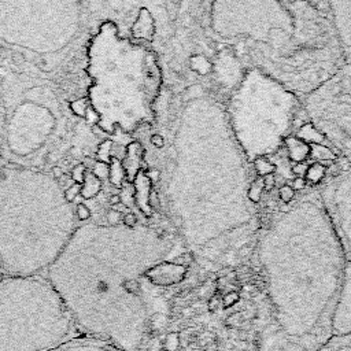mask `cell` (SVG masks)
<instances>
[{
    "instance_id": "obj_29",
    "label": "cell",
    "mask_w": 351,
    "mask_h": 351,
    "mask_svg": "<svg viewBox=\"0 0 351 351\" xmlns=\"http://www.w3.org/2000/svg\"><path fill=\"white\" fill-rule=\"evenodd\" d=\"M81 192V185L80 184H74L71 186H69L67 189H64V195H66V199L71 203L74 200V197L77 196V193Z\"/></svg>"
},
{
    "instance_id": "obj_31",
    "label": "cell",
    "mask_w": 351,
    "mask_h": 351,
    "mask_svg": "<svg viewBox=\"0 0 351 351\" xmlns=\"http://www.w3.org/2000/svg\"><path fill=\"white\" fill-rule=\"evenodd\" d=\"M122 225L126 226V228H134V226H137V218H136V215L132 214V213L123 215V218H122Z\"/></svg>"
},
{
    "instance_id": "obj_32",
    "label": "cell",
    "mask_w": 351,
    "mask_h": 351,
    "mask_svg": "<svg viewBox=\"0 0 351 351\" xmlns=\"http://www.w3.org/2000/svg\"><path fill=\"white\" fill-rule=\"evenodd\" d=\"M93 174L99 178V177H106L107 174H110V169L104 165V163H97L95 166V170H93Z\"/></svg>"
},
{
    "instance_id": "obj_4",
    "label": "cell",
    "mask_w": 351,
    "mask_h": 351,
    "mask_svg": "<svg viewBox=\"0 0 351 351\" xmlns=\"http://www.w3.org/2000/svg\"><path fill=\"white\" fill-rule=\"evenodd\" d=\"M208 23L244 69L261 70L300 99L344 63L330 14L311 1H213Z\"/></svg>"
},
{
    "instance_id": "obj_37",
    "label": "cell",
    "mask_w": 351,
    "mask_h": 351,
    "mask_svg": "<svg viewBox=\"0 0 351 351\" xmlns=\"http://www.w3.org/2000/svg\"><path fill=\"white\" fill-rule=\"evenodd\" d=\"M52 176L56 178V180H59V177L62 176V170L59 169V167H56V169H53V171H52Z\"/></svg>"
},
{
    "instance_id": "obj_7",
    "label": "cell",
    "mask_w": 351,
    "mask_h": 351,
    "mask_svg": "<svg viewBox=\"0 0 351 351\" xmlns=\"http://www.w3.org/2000/svg\"><path fill=\"white\" fill-rule=\"evenodd\" d=\"M229 128L250 163L274 155L307 122L302 99L258 69H245L225 106Z\"/></svg>"
},
{
    "instance_id": "obj_38",
    "label": "cell",
    "mask_w": 351,
    "mask_h": 351,
    "mask_svg": "<svg viewBox=\"0 0 351 351\" xmlns=\"http://www.w3.org/2000/svg\"><path fill=\"white\" fill-rule=\"evenodd\" d=\"M4 278V276H3V273H1V269H0V281Z\"/></svg>"
},
{
    "instance_id": "obj_30",
    "label": "cell",
    "mask_w": 351,
    "mask_h": 351,
    "mask_svg": "<svg viewBox=\"0 0 351 351\" xmlns=\"http://www.w3.org/2000/svg\"><path fill=\"white\" fill-rule=\"evenodd\" d=\"M307 167H308V165H307L306 162H303V163H295V165L291 167V170H292V174L298 176V177H304Z\"/></svg>"
},
{
    "instance_id": "obj_34",
    "label": "cell",
    "mask_w": 351,
    "mask_h": 351,
    "mask_svg": "<svg viewBox=\"0 0 351 351\" xmlns=\"http://www.w3.org/2000/svg\"><path fill=\"white\" fill-rule=\"evenodd\" d=\"M262 182H263V189L270 191V189L274 186V184H276V177H274V174H269V176L262 177Z\"/></svg>"
},
{
    "instance_id": "obj_35",
    "label": "cell",
    "mask_w": 351,
    "mask_h": 351,
    "mask_svg": "<svg viewBox=\"0 0 351 351\" xmlns=\"http://www.w3.org/2000/svg\"><path fill=\"white\" fill-rule=\"evenodd\" d=\"M108 219H110V225H119L118 222L122 221L121 219V213L117 211V210H111L108 213Z\"/></svg>"
},
{
    "instance_id": "obj_21",
    "label": "cell",
    "mask_w": 351,
    "mask_h": 351,
    "mask_svg": "<svg viewBox=\"0 0 351 351\" xmlns=\"http://www.w3.org/2000/svg\"><path fill=\"white\" fill-rule=\"evenodd\" d=\"M318 351H351V335L332 336Z\"/></svg>"
},
{
    "instance_id": "obj_20",
    "label": "cell",
    "mask_w": 351,
    "mask_h": 351,
    "mask_svg": "<svg viewBox=\"0 0 351 351\" xmlns=\"http://www.w3.org/2000/svg\"><path fill=\"white\" fill-rule=\"evenodd\" d=\"M295 136L298 138H300L302 141H304L306 144L311 145V144H325V145H329L326 138L319 133V130L310 122H304L295 133ZM330 147V145H329Z\"/></svg>"
},
{
    "instance_id": "obj_18",
    "label": "cell",
    "mask_w": 351,
    "mask_h": 351,
    "mask_svg": "<svg viewBox=\"0 0 351 351\" xmlns=\"http://www.w3.org/2000/svg\"><path fill=\"white\" fill-rule=\"evenodd\" d=\"M284 147L288 152L289 160L293 165L295 163H303L308 159L310 145L306 144L304 141H302L300 138H298L295 134H292V136H289L284 140Z\"/></svg>"
},
{
    "instance_id": "obj_10",
    "label": "cell",
    "mask_w": 351,
    "mask_h": 351,
    "mask_svg": "<svg viewBox=\"0 0 351 351\" xmlns=\"http://www.w3.org/2000/svg\"><path fill=\"white\" fill-rule=\"evenodd\" d=\"M307 119L330 148L351 165V63L344 62L326 81L302 97Z\"/></svg>"
},
{
    "instance_id": "obj_28",
    "label": "cell",
    "mask_w": 351,
    "mask_h": 351,
    "mask_svg": "<svg viewBox=\"0 0 351 351\" xmlns=\"http://www.w3.org/2000/svg\"><path fill=\"white\" fill-rule=\"evenodd\" d=\"M86 173H85V167L82 165H77L73 170V178L77 181V184H82L84 182V178H85Z\"/></svg>"
},
{
    "instance_id": "obj_5",
    "label": "cell",
    "mask_w": 351,
    "mask_h": 351,
    "mask_svg": "<svg viewBox=\"0 0 351 351\" xmlns=\"http://www.w3.org/2000/svg\"><path fill=\"white\" fill-rule=\"evenodd\" d=\"M77 218L52 174L0 166V269L4 277L45 274Z\"/></svg>"
},
{
    "instance_id": "obj_24",
    "label": "cell",
    "mask_w": 351,
    "mask_h": 351,
    "mask_svg": "<svg viewBox=\"0 0 351 351\" xmlns=\"http://www.w3.org/2000/svg\"><path fill=\"white\" fill-rule=\"evenodd\" d=\"M251 165H252V167H254V170H255V173L259 178H262L265 176H269V174H273L276 171V165L269 158H258Z\"/></svg>"
},
{
    "instance_id": "obj_17",
    "label": "cell",
    "mask_w": 351,
    "mask_h": 351,
    "mask_svg": "<svg viewBox=\"0 0 351 351\" xmlns=\"http://www.w3.org/2000/svg\"><path fill=\"white\" fill-rule=\"evenodd\" d=\"M53 351H119L118 348L101 343L99 340H93V339H88V337H78L74 339L60 347H58Z\"/></svg>"
},
{
    "instance_id": "obj_27",
    "label": "cell",
    "mask_w": 351,
    "mask_h": 351,
    "mask_svg": "<svg viewBox=\"0 0 351 351\" xmlns=\"http://www.w3.org/2000/svg\"><path fill=\"white\" fill-rule=\"evenodd\" d=\"M74 214H75L77 221H86V219H89V217H90L89 208H88L85 204H82V203L77 206V208L74 210Z\"/></svg>"
},
{
    "instance_id": "obj_14",
    "label": "cell",
    "mask_w": 351,
    "mask_h": 351,
    "mask_svg": "<svg viewBox=\"0 0 351 351\" xmlns=\"http://www.w3.org/2000/svg\"><path fill=\"white\" fill-rule=\"evenodd\" d=\"M333 23L344 62L351 63V1H329Z\"/></svg>"
},
{
    "instance_id": "obj_15",
    "label": "cell",
    "mask_w": 351,
    "mask_h": 351,
    "mask_svg": "<svg viewBox=\"0 0 351 351\" xmlns=\"http://www.w3.org/2000/svg\"><path fill=\"white\" fill-rule=\"evenodd\" d=\"M188 267L180 262L162 261L149 267L144 277L154 287H170L181 282L186 274Z\"/></svg>"
},
{
    "instance_id": "obj_12",
    "label": "cell",
    "mask_w": 351,
    "mask_h": 351,
    "mask_svg": "<svg viewBox=\"0 0 351 351\" xmlns=\"http://www.w3.org/2000/svg\"><path fill=\"white\" fill-rule=\"evenodd\" d=\"M245 69L230 47H223L211 62V75L221 90L229 95L239 86Z\"/></svg>"
},
{
    "instance_id": "obj_13",
    "label": "cell",
    "mask_w": 351,
    "mask_h": 351,
    "mask_svg": "<svg viewBox=\"0 0 351 351\" xmlns=\"http://www.w3.org/2000/svg\"><path fill=\"white\" fill-rule=\"evenodd\" d=\"M351 335V262L347 261L341 289L332 318V336Z\"/></svg>"
},
{
    "instance_id": "obj_26",
    "label": "cell",
    "mask_w": 351,
    "mask_h": 351,
    "mask_svg": "<svg viewBox=\"0 0 351 351\" xmlns=\"http://www.w3.org/2000/svg\"><path fill=\"white\" fill-rule=\"evenodd\" d=\"M278 196H280V200L284 203V204H289L295 200L296 197V192L293 191V188L291 185H282L280 186L278 189Z\"/></svg>"
},
{
    "instance_id": "obj_19",
    "label": "cell",
    "mask_w": 351,
    "mask_h": 351,
    "mask_svg": "<svg viewBox=\"0 0 351 351\" xmlns=\"http://www.w3.org/2000/svg\"><path fill=\"white\" fill-rule=\"evenodd\" d=\"M308 158H311L315 163H321L325 167H330L332 165H335L337 159V154L329 145L311 144Z\"/></svg>"
},
{
    "instance_id": "obj_1",
    "label": "cell",
    "mask_w": 351,
    "mask_h": 351,
    "mask_svg": "<svg viewBox=\"0 0 351 351\" xmlns=\"http://www.w3.org/2000/svg\"><path fill=\"white\" fill-rule=\"evenodd\" d=\"M163 193L171 221L196 258L223 262L251 241L250 162L229 128L225 106L200 85L181 99L171 128Z\"/></svg>"
},
{
    "instance_id": "obj_16",
    "label": "cell",
    "mask_w": 351,
    "mask_h": 351,
    "mask_svg": "<svg viewBox=\"0 0 351 351\" xmlns=\"http://www.w3.org/2000/svg\"><path fill=\"white\" fill-rule=\"evenodd\" d=\"M155 30H156V23H155L154 15L151 14L149 10L141 8L138 11V15H137L133 26H132L133 37L137 40H145V41L152 43Z\"/></svg>"
},
{
    "instance_id": "obj_11",
    "label": "cell",
    "mask_w": 351,
    "mask_h": 351,
    "mask_svg": "<svg viewBox=\"0 0 351 351\" xmlns=\"http://www.w3.org/2000/svg\"><path fill=\"white\" fill-rule=\"evenodd\" d=\"M332 226L351 262V165L318 188Z\"/></svg>"
},
{
    "instance_id": "obj_33",
    "label": "cell",
    "mask_w": 351,
    "mask_h": 351,
    "mask_svg": "<svg viewBox=\"0 0 351 351\" xmlns=\"http://www.w3.org/2000/svg\"><path fill=\"white\" fill-rule=\"evenodd\" d=\"M306 185H307V181H306L304 177H296V178H293L291 186L296 192V191H303L306 188Z\"/></svg>"
},
{
    "instance_id": "obj_36",
    "label": "cell",
    "mask_w": 351,
    "mask_h": 351,
    "mask_svg": "<svg viewBox=\"0 0 351 351\" xmlns=\"http://www.w3.org/2000/svg\"><path fill=\"white\" fill-rule=\"evenodd\" d=\"M151 143H152L155 147H158V148H162V147L165 145V137H163L162 134H158V133H155V134L151 137Z\"/></svg>"
},
{
    "instance_id": "obj_8",
    "label": "cell",
    "mask_w": 351,
    "mask_h": 351,
    "mask_svg": "<svg viewBox=\"0 0 351 351\" xmlns=\"http://www.w3.org/2000/svg\"><path fill=\"white\" fill-rule=\"evenodd\" d=\"M81 337L44 274L0 281V351H53Z\"/></svg>"
},
{
    "instance_id": "obj_2",
    "label": "cell",
    "mask_w": 351,
    "mask_h": 351,
    "mask_svg": "<svg viewBox=\"0 0 351 351\" xmlns=\"http://www.w3.org/2000/svg\"><path fill=\"white\" fill-rule=\"evenodd\" d=\"M170 241L137 225H77L45 271L81 337L119 351H148L154 298L144 273L167 261Z\"/></svg>"
},
{
    "instance_id": "obj_3",
    "label": "cell",
    "mask_w": 351,
    "mask_h": 351,
    "mask_svg": "<svg viewBox=\"0 0 351 351\" xmlns=\"http://www.w3.org/2000/svg\"><path fill=\"white\" fill-rule=\"evenodd\" d=\"M258 258L278 336L266 351H318L332 318L347 258L318 188L285 204L258 241Z\"/></svg>"
},
{
    "instance_id": "obj_25",
    "label": "cell",
    "mask_w": 351,
    "mask_h": 351,
    "mask_svg": "<svg viewBox=\"0 0 351 351\" xmlns=\"http://www.w3.org/2000/svg\"><path fill=\"white\" fill-rule=\"evenodd\" d=\"M263 192V182L262 178H256L254 181H251L250 188H248V200L255 206V203L259 202L261 196Z\"/></svg>"
},
{
    "instance_id": "obj_9",
    "label": "cell",
    "mask_w": 351,
    "mask_h": 351,
    "mask_svg": "<svg viewBox=\"0 0 351 351\" xmlns=\"http://www.w3.org/2000/svg\"><path fill=\"white\" fill-rule=\"evenodd\" d=\"M75 1H0V40L36 53L67 47L81 27Z\"/></svg>"
},
{
    "instance_id": "obj_22",
    "label": "cell",
    "mask_w": 351,
    "mask_h": 351,
    "mask_svg": "<svg viewBox=\"0 0 351 351\" xmlns=\"http://www.w3.org/2000/svg\"><path fill=\"white\" fill-rule=\"evenodd\" d=\"M326 176V167L322 166L321 163H310L307 170H306V174H304V178L307 182H311L313 185H318L324 181Z\"/></svg>"
},
{
    "instance_id": "obj_23",
    "label": "cell",
    "mask_w": 351,
    "mask_h": 351,
    "mask_svg": "<svg viewBox=\"0 0 351 351\" xmlns=\"http://www.w3.org/2000/svg\"><path fill=\"white\" fill-rule=\"evenodd\" d=\"M82 185L84 186H81V195L85 199L93 197L100 191V180L93 173H86Z\"/></svg>"
},
{
    "instance_id": "obj_6",
    "label": "cell",
    "mask_w": 351,
    "mask_h": 351,
    "mask_svg": "<svg viewBox=\"0 0 351 351\" xmlns=\"http://www.w3.org/2000/svg\"><path fill=\"white\" fill-rule=\"evenodd\" d=\"M95 52L97 67L93 96L101 122L134 130L154 118V104L160 89V67L155 53L140 43L118 37L117 27L103 26Z\"/></svg>"
}]
</instances>
